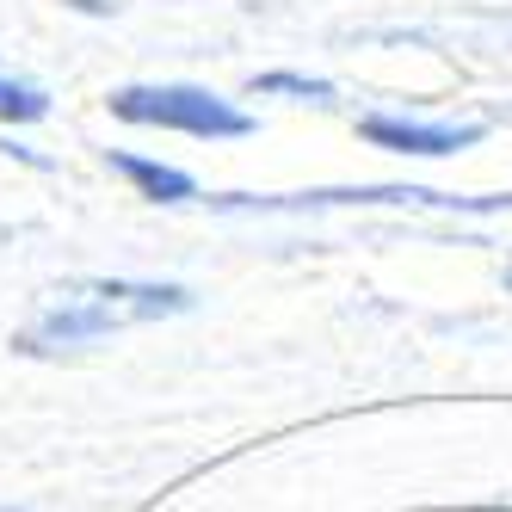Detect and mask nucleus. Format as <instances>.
<instances>
[{
    "label": "nucleus",
    "mask_w": 512,
    "mask_h": 512,
    "mask_svg": "<svg viewBox=\"0 0 512 512\" xmlns=\"http://www.w3.org/2000/svg\"><path fill=\"white\" fill-rule=\"evenodd\" d=\"M192 309V290L186 284H155V278H81L56 290V303L44 315L25 321V334L13 340L25 358H62V352H81L118 327L136 321H167V315H186Z\"/></svg>",
    "instance_id": "nucleus-1"
},
{
    "label": "nucleus",
    "mask_w": 512,
    "mask_h": 512,
    "mask_svg": "<svg viewBox=\"0 0 512 512\" xmlns=\"http://www.w3.org/2000/svg\"><path fill=\"white\" fill-rule=\"evenodd\" d=\"M112 118L142 124V130H173V136H198V142H229V136H253V118L235 99L192 87V81H155V87H118Z\"/></svg>",
    "instance_id": "nucleus-2"
},
{
    "label": "nucleus",
    "mask_w": 512,
    "mask_h": 512,
    "mask_svg": "<svg viewBox=\"0 0 512 512\" xmlns=\"http://www.w3.org/2000/svg\"><path fill=\"white\" fill-rule=\"evenodd\" d=\"M358 136L383 155H414V161H445V155H463L482 142V124H432V118H395V112H377L364 118Z\"/></svg>",
    "instance_id": "nucleus-3"
},
{
    "label": "nucleus",
    "mask_w": 512,
    "mask_h": 512,
    "mask_svg": "<svg viewBox=\"0 0 512 512\" xmlns=\"http://www.w3.org/2000/svg\"><path fill=\"white\" fill-rule=\"evenodd\" d=\"M105 161H112L149 204H186V198H198V179L186 167H167V161H149V155H124V149H112Z\"/></svg>",
    "instance_id": "nucleus-4"
},
{
    "label": "nucleus",
    "mask_w": 512,
    "mask_h": 512,
    "mask_svg": "<svg viewBox=\"0 0 512 512\" xmlns=\"http://www.w3.org/2000/svg\"><path fill=\"white\" fill-rule=\"evenodd\" d=\"M44 112H50V99L31 87V81L0 75V124H38Z\"/></svg>",
    "instance_id": "nucleus-5"
},
{
    "label": "nucleus",
    "mask_w": 512,
    "mask_h": 512,
    "mask_svg": "<svg viewBox=\"0 0 512 512\" xmlns=\"http://www.w3.org/2000/svg\"><path fill=\"white\" fill-rule=\"evenodd\" d=\"M253 93H290V99H309V105H327L334 99V87L315 81V75H290V68H272V75L253 81Z\"/></svg>",
    "instance_id": "nucleus-6"
},
{
    "label": "nucleus",
    "mask_w": 512,
    "mask_h": 512,
    "mask_svg": "<svg viewBox=\"0 0 512 512\" xmlns=\"http://www.w3.org/2000/svg\"><path fill=\"white\" fill-rule=\"evenodd\" d=\"M0 512H25V506H0Z\"/></svg>",
    "instance_id": "nucleus-7"
},
{
    "label": "nucleus",
    "mask_w": 512,
    "mask_h": 512,
    "mask_svg": "<svg viewBox=\"0 0 512 512\" xmlns=\"http://www.w3.org/2000/svg\"><path fill=\"white\" fill-rule=\"evenodd\" d=\"M488 512H512V506H488Z\"/></svg>",
    "instance_id": "nucleus-8"
}]
</instances>
